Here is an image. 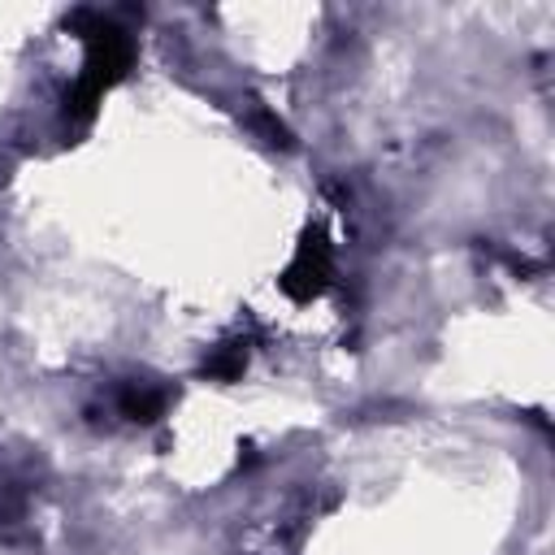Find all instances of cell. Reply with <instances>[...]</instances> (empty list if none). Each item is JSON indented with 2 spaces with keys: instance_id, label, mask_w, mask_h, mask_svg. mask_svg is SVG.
<instances>
[{
  "instance_id": "cell-3",
  "label": "cell",
  "mask_w": 555,
  "mask_h": 555,
  "mask_svg": "<svg viewBox=\"0 0 555 555\" xmlns=\"http://www.w3.org/2000/svg\"><path fill=\"white\" fill-rule=\"evenodd\" d=\"M243 364H247V351L238 347V343H230V347H221V351H212V360L204 364L212 377H221V382H230V377H238L243 373Z\"/></svg>"
},
{
  "instance_id": "cell-2",
  "label": "cell",
  "mask_w": 555,
  "mask_h": 555,
  "mask_svg": "<svg viewBox=\"0 0 555 555\" xmlns=\"http://www.w3.org/2000/svg\"><path fill=\"white\" fill-rule=\"evenodd\" d=\"M117 403H121V416H130V421H156V416L165 412V390L126 386V390L117 395Z\"/></svg>"
},
{
  "instance_id": "cell-1",
  "label": "cell",
  "mask_w": 555,
  "mask_h": 555,
  "mask_svg": "<svg viewBox=\"0 0 555 555\" xmlns=\"http://www.w3.org/2000/svg\"><path fill=\"white\" fill-rule=\"evenodd\" d=\"M330 273H334V251H330L321 230H308L299 251H295V260L282 273V291L304 304V299H312V295H321L330 286Z\"/></svg>"
}]
</instances>
